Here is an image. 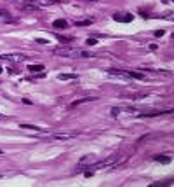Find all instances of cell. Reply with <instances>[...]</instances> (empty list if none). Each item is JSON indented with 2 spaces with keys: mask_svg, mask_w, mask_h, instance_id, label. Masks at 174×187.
<instances>
[{
  "mask_svg": "<svg viewBox=\"0 0 174 187\" xmlns=\"http://www.w3.org/2000/svg\"><path fill=\"white\" fill-rule=\"evenodd\" d=\"M44 68H45L44 65H30V67H28V70H30L31 73H35V72H42Z\"/></svg>",
  "mask_w": 174,
  "mask_h": 187,
  "instance_id": "obj_9",
  "label": "cell"
},
{
  "mask_svg": "<svg viewBox=\"0 0 174 187\" xmlns=\"http://www.w3.org/2000/svg\"><path fill=\"white\" fill-rule=\"evenodd\" d=\"M164 35V30H157L155 31V37H162Z\"/></svg>",
  "mask_w": 174,
  "mask_h": 187,
  "instance_id": "obj_16",
  "label": "cell"
},
{
  "mask_svg": "<svg viewBox=\"0 0 174 187\" xmlns=\"http://www.w3.org/2000/svg\"><path fill=\"white\" fill-rule=\"evenodd\" d=\"M87 2H98V0H87Z\"/></svg>",
  "mask_w": 174,
  "mask_h": 187,
  "instance_id": "obj_19",
  "label": "cell"
},
{
  "mask_svg": "<svg viewBox=\"0 0 174 187\" xmlns=\"http://www.w3.org/2000/svg\"><path fill=\"white\" fill-rule=\"evenodd\" d=\"M92 19H87V21H75V26H87V25H91Z\"/></svg>",
  "mask_w": 174,
  "mask_h": 187,
  "instance_id": "obj_13",
  "label": "cell"
},
{
  "mask_svg": "<svg viewBox=\"0 0 174 187\" xmlns=\"http://www.w3.org/2000/svg\"><path fill=\"white\" fill-rule=\"evenodd\" d=\"M77 133H58V135H51V138H56V140H68V138H75Z\"/></svg>",
  "mask_w": 174,
  "mask_h": 187,
  "instance_id": "obj_3",
  "label": "cell"
},
{
  "mask_svg": "<svg viewBox=\"0 0 174 187\" xmlns=\"http://www.w3.org/2000/svg\"><path fill=\"white\" fill-rule=\"evenodd\" d=\"M58 79L59 81H73V79H77V75L75 73H59Z\"/></svg>",
  "mask_w": 174,
  "mask_h": 187,
  "instance_id": "obj_7",
  "label": "cell"
},
{
  "mask_svg": "<svg viewBox=\"0 0 174 187\" xmlns=\"http://www.w3.org/2000/svg\"><path fill=\"white\" fill-rule=\"evenodd\" d=\"M94 100H98V98H82V100H77V102H73V103H72V107H77V105L87 103V102H94Z\"/></svg>",
  "mask_w": 174,
  "mask_h": 187,
  "instance_id": "obj_10",
  "label": "cell"
},
{
  "mask_svg": "<svg viewBox=\"0 0 174 187\" xmlns=\"http://www.w3.org/2000/svg\"><path fill=\"white\" fill-rule=\"evenodd\" d=\"M155 161H160V163H169L171 157L169 156H155Z\"/></svg>",
  "mask_w": 174,
  "mask_h": 187,
  "instance_id": "obj_12",
  "label": "cell"
},
{
  "mask_svg": "<svg viewBox=\"0 0 174 187\" xmlns=\"http://www.w3.org/2000/svg\"><path fill=\"white\" fill-rule=\"evenodd\" d=\"M0 16H2V18H5V19H10V16H9V12H7V10H2V9H0Z\"/></svg>",
  "mask_w": 174,
  "mask_h": 187,
  "instance_id": "obj_14",
  "label": "cell"
},
{
  "mask_svg": "<svg viewBox=\"0 0 174 187\" xmlns=\"http://www.w3.org/2000/svg\"><path fill=\"white\" fill-rule=\"evenodd\" d=\"M54 54H59V56H64V58H77V56H82V58H91L92 54L89 52H84L80 49H70V47H56L52 49Z\"/></svg>",
  "mask_w": 174,
  "mask_h": 187,
  "instance_id": "obj_1",
  "label": "cell"
},
{
  "mask_svg": "<svg viewBox=\"0 0 174 187\" xmlns=\"http://www.w3.org/2000/svg\"><path fill=\"white\" fill-rule=\"evenodd\" d=\"M113 19H115V21H122V23H129V21H133V14H115Z\"/></svg>",
  "mask_w": 174,
  "mask_h": 187,
  "instance_id": "obj_4",
  "label": "cell"
},
{
  "mask_svg": "<svg viewBox=\"0 0 174 187\" xmlns=\"http://www.w3.org/2000/svg\"><path fill=\"white\" fill-rule=\"evenodd\" d=\"M173 110H164V112H144V114H139V117H157V115L162 114H171Z\"/></svg>",
  "mask_w": 174,
  "mask_h": 187,
  "instance_id": "obj_6",
  "label": "cell"
},
{
  "mask_svg": "<svg viewBox=\"0 0 174 187\" xmlns=\"http://www.w3.org/2000/svg\"><path fill=\"white\" fill-rule=\"evenodd\" d=\"M7 119H9V117H7V115H4V114H0V121H7Z\"/></svg>",
  "mask_w": 174,
  "mask_h": 187,
  "instance_id": "obj_18",
  "label": "cell"
},
{
  "mask_svg": "<svg viewBox=\"0 0 174 187\" xmlns=\"http://www.w3.org/2000/svg\"><path fill=\"white\" fill-rule=\"evenodd\" d=\"M35 42H37V44H47V40H44V39H37Z\"/></svg>",
  "mask_w": 174,
  "mask_h": 187,
  "instance_id": "obj_17",
  "label": "cell"
},
{
  "mask_svg": "<svg viewBox=\"0 0 174 187\" xmlns=\"http://www.w3.org/2000/svg\"><path fill=\"white\" fill-rule=\"evenodd\" d=\"M23 129H35V131H40V128L39 126H33V124H19Z\"/></svg>",
  "mask_w": 174,
  "mask_h": 187,
  "instance_id": "obj_11",
  "label": "cell"
},
{
  "mask_svg": "<svg viewBox=\"0 0 174 187\" xmlns=\"http://www.w3.org/2000/svg\"><path fill=\"white\" fill-rule=\"evenodd\" d=\"M0 73H2V68H0Z\"/></svg>",
  "mask_w": 174,
  "mask_h": 187,
  "instance_id": "obj_21",
  "label": "cell"
},
{
  "mask_svg": "<svg viewBox=\"0 0 174 187\" xmlns=\"http://www.w3.org/2000/svg\"><path fill=\"white\" fill-rule=\"evenodd\" d=\"M2 154H4V152H2V150H0V156H2Z\"/></svg>",
  "mask_w": 174,
  "mask_h": 187,
  "instance_id": "obj_20",
  "label": "cell"
},
{
  "mask_svg": "<svg viewBox=\"0 0 174 187\" xmlns=\"http://www.w3.org/2000/svg\"><path fill=\"white\" fill-rule=\"evenodd\" d=\"M52 26H54V28H59V30H63V28H66V26H68V23H66L64 19H56L54 23H52Z\"/></svg>",
  "mask_w": 174,
  "mask_h": 187,
  "instance_id": "obj_8",
  "label": "cell"
},
{
  "mask_svg": "<svg viewBox=\"0 0 174 187\" xmlns=\"http://www.w3.org/2000/svg\"><path fill=\"white\" fill-rule=\"evenodd\" d=\"M94 163H96V157L92 156V154H89V156H84L82 159H80V161H78V168H89L91 166V165H94Z\"/></svg>",
  "mask_w": 174,
  "mask_h": 187,
  "instance_id": "obj_2",
  "label": "cell"
},
{
  "mask_svg": "<svg viewBox=\"0 0 174 187\" xmlns=\"http://www.w3.org/2000/svg\"><path fill=\"white\" fill-rule=\"evenodd\" d=\"M96 44H98L96 39H87V46H96Z\"/></svg>",
  "mask_w": 174,
  "mask_h": 187,
  "instance_id": "obj_15",
  "label": "cell"
},
{
  "mask_svg": "<svg viewBox=\"0 0 174 187\" xmlns=\"http://www.w3.org/2000/svg\"><path fill=\"white\" fill-rule=\"evenodd\" d=\"M0 177H2V175H0Z\"/></svg>",
  "mask_w": 174,
  "mask_h": 187,
  "instance_id": "obj_22",
  "label": "cell"
},
{
  "mask_svg": "<svg viewBox=\"0 0 174 187\" xmlns=\"http://www.w3.org/2000/svg\"><path fill=\"white\" fill-rule=\"evenodd\" d=\"M0 58L2 60H7V61H23L26 56H23V54L21 56H18V54H7V56H0Z\"/></svg>",
  "mask_w": 174,
  "mask_h": 187,
  "instance_id": "obj_5",
  "label": "cell"
}]
</instances>
